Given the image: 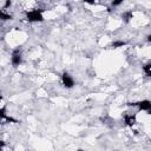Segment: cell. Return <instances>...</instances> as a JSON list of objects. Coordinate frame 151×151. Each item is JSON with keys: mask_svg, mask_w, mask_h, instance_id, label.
Here are the masks:
<instances>
[{"mask_svg": "<svg viewBox=\"0 0 151 151\" xmlns=\"http://www.w3.org/2000/svg\"><path fill=\"white\" fill-rule=\"evenodd\" d=\"M124 122L127 126H133L136 124V114L132 113H126L124 116Z\"/></svg>", "mask_w": 151, "mask_h": 151, "instance_id": "5", "label": "cell"}, {"mask_svg": "<svg viewBox=\"0 0 151 151\" xmlns=\"http://www.w3.org/2000/svg\"><path fill=\"white\" fill-rule=\"evenodd\" d=\"M127 105L132 106V107H137L138 111H146L147 113H150V111H151V101L147 100V99L136 101V103H129Z\"/></svg>", "mask_w": 151, "mask_h": 151, "instance_id": "2", "label": "cell"}, {"mask_svg": "<svg viewBox=\"0 0 151 151\" xmlns=\"http://www.w3.org/2000/svg\"><path fill=\"white\" fill-rule=\"evenodd\" d=\"M123 17H124V18H126V19H125L126 21H129V20L131 19V17H132V13H131V12H127V13H125Z\"/></svg>", "mask_w": 151, "mask_h": 151, "instance_id": "9", "label": "cell"}, {"mask_svg": "<svg viewBox=\"0 0 151 151\" xmlns=\"http://www.w3.org/2000/svg\"><path fill=\"white\" fill-rule=\"evenodd\" d=\"M0 119H6V120H11V122H15L14 119H12L11 117H8L5 112V109L0 106Z\"/></svg>", "mask_w": 151, "mask_h": 151, "instance_id": "6", "label": "cell"}, {"mask_svg": "<svg viewBox=\"0 0 151 151\" xmlns=\"http://www.w3.org/2000/svg\"><path fill=\"white\" fill-rule=\"evenodd\" d=\"M21 59H22V54H21V51L19 48L14 50L12 52V57H11V63L14 67H18L20 64H21Z\"/></svg>", "mask_w": 151, "mask_h": 151, "instance_id": "4", "label": "cell"}, {"mask_svg": "<svg viewBox=\"0 0 151 151\" xmlns=\"http://www.w3.org/2000/svg\"><path fill=\"white\" fill-rule=\"evenodd\" d=\"M123 2V0H112V6H119Z\"/></svg>", "mask_w": 151, "mask_h": 151, "instance_id": "11", "label": "cell"}, {"mask_svg": "<svg viewBox=\"0 0 151 151\" xmlns=\"http://www.w3.org/2000/svg\"><path fill=\"white\" fill-rule=\"evenodd\" d=\"M26 19H27L28 21H31V22H40V21L44 20L42 11H41V9H38V8L27 11V12H26Z\"/></svg>", "mask_w": 151, "mask_h": 151, "instance_id": "1", "label": "cell"}, {"mask_svg": "<svg viewBox=\"0 0 151 151\" xmlns=\"http://www.w3.org/2000/svg\"><path fill=\"white\" fill-rule=\"evenodd\" d=\"M61 83H63V85H64L66 88H72V87L74 86V79H73V77H72L70 73H67V72H64V73L61 74Z\"/></svg>", "mask_w": 151, "mask_h": 151, "instance_id": "3", "label": "cell"}, {"mask_svg": "<svg viewBox=\"0 0 151 151\" xmlns=\"http://www.w3.org/2000/svg\"><path fill=\"white\" fill-rule=\"evenodd\" d=\"M0 19L1 20H11L12 19V15L6 13L5 9H0Z\"/></svg>", "mask_w": 151, "mask_h": 151, "instance_id": "7", "label": "cell"}, {"mask_svg": "<svg viewBox=\"0 0 151 151\" xmlns=\"http://www.w3.org/2000/svg\"><path fill=\"white\" fill-rule=\"evenodd\" d=\"M83 1H85V2H87V4H91V5H93V4L97 2V0H83Z\"/></svg>", "mask_w": 151, "mask_h": 151, "instance_id": "12", "label": "cell"}, {"mask_svg": "<svg viewBox=\"0 0 151 151\" xmlns=\"http://www.w3.org/2000/svg\"><path fill=\"white\" fill-rule=\"evenodd\" d=\"M150 68H151V64H150V63H147V64H145V65L143 66V71L145 72V76H146V77H151V71H150Z\"/></svg>", "mask_w": 151, "mask_h": 151, "instance_id": "8", "label": "cell"}, {"mask_svg": "<svg viewBox=\"0 0 151 151\" xmlns=\"http://www.w3.org/2000/svg\"><path fill=\"white\" fill-rule=\"evenodd\" d=\"M124 45H125L124 41H117L113 44V47H119V46H124Z\"/></svg>", "mask_w": 151, "mask_h": 151, "instance_id": "10", "label": "cell"}]
</instances>
